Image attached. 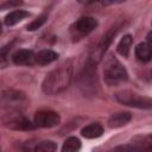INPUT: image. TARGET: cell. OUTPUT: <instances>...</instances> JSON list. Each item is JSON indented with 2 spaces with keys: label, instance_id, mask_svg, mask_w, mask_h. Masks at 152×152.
I'll return each instance as SVG.
<instances>
[{
  "label": "cell",
  "instance_id": "obj_16",
  "mask_svg": "<svg viewBox=\"0 0 152 152\" xmlns=\"http://www.w3.org/2000/svg\"><path fill=\"white\" fill-rule=\"evenodd\" d=\"M80 148H81V141L76 137L68 138L62 146L63 152H74V151H78Z\"/></svg>",
  "mask_w": 152,
  "mask_h": 152
},
{
  "label": "cell",
  "instance_id": "obj_3",
  "mask_svg": "<svg viewBox=\"0 0 152 152\" xmlns=\"http://www.w3.org/2000/svg\"><path fill=\"white\" fill-rule=\"evenodd\" d=\"M115 99L121 104L139 109H152V99L137 94L132 90H121L115 94Z\"/></svg>",
  "mask_w": 152,
  "mask_h": 152
},
{
  "label": "cell",
  "instance_id": "obj_17",
  "mask_svg": "<svg viewBox=\"0 0 152 152\" xmlns=\"http://www.w3.org/2000/svg\"><path fill=\"white\" fill-rule=\"evenodd\" d=\"M32 151H43V152H51V151H55L57 150V145L51 141V140H43V141H39V142H36L34 146L31 147Z\"/></svg>",
  "mask_w": 152,
  "mask_h": 152
},
{
  "label": "cell",
  "instance_id": "obj_20",
  "mask_svg": "<svg viewBox=\"0 0 152 152\" xmlns=\"http://www.w3.org/2000/svg\"><path fill=\"white\" fill-rule=\"evenodd\" d=\"M100 0H78V2L83 4V5H91V4H95V2H99Z\"/></svg>",
  "mask_w": 152,
  "mask_h": 152
},
{
  "label": "cell",
  "instance_id": "obj_21",
  "mask_svg": "<svg viewBox=\"0 0 152 152\" xmlns=\"http://www.w3.org/2000/svg\"><path fill=\"white\" fill-rule=\"evenodd\" d=\"M146 38H147V43H148V44H150V46L152 48V32H150V33L147 34V37H146Z\"/></svg>",
  "mask_w": 152,
  "mask_h": 152
},
{
  "label": "cell",
  "instance_id": "obj_8",
  "mask_svg": "<svg viewBox=\"0 0 152 152\" xmlns=\"http://www.w3.org/2000/svg\"><path fill=\"white\" fill-rule=\"evenodd\" d=\"M61 122V116L53 110H39L34 115V125L43 128L55 127Z\"/></svg>",
  "mask_w": 152,
  "mask_h": 152
},
{
  "label": "cell",
  "instance_id": "obj_19",
  "mask_svg": "<svg viewBox=\"0 0 152 152\" xmlns=\"http://www.w3.org/2000/svg\"><path fill=\"white\" fill-rule=\"evenodd\" d=\"M46 19H48V17H46L45 14L39 15L38 18H36L32 23H30V24L27 25L26 30H27V31H36L37 28H39V27H42V26L44 25V23L46 21Z\"/></svg>",
  "mask_w": 152,
  "mask_h": 152
},
{
  "label": "cell",
  "instance_id": "obj_9",
  "mask_svg": "<svg viewBox=\"0 0 152 152\" xmlns=\"http://www.w3.org/2000/svg\"><path fill=\"white\" fill-rule=\"evenodd\" d=\"M132 119V114L129 112H119L114 113L108 119V126L110 128H119L127 125Z\"/></svg>",
  "mask_w": 152,
  "mask_h": 152
},
{
  "label": "cell",
  "instance_id": "obj_4",
  "mask_svg": "<svg viewBox=\"0 0 152 152\" xmlns=\"http://www.w3.org/2000/svg\"><path fill=\"white\" fill-rule=\"evenodd\" d=\"M119 28H120V26H119V25H115V26L110 27L109 31H107V33L102 37V39L97 43V45L90 51L89 57H88V62H89V63L96 65V64L102 59V57H103V55L106 53L108 46H109L110 43L113 42V38L116 36Z\"/></svg>",
  "mask_w": 152,
  "mask_h": 152
},
{
  "label": "cell",
  "instance_id": "obj_2",
  "mask_svg": "<svg viewBox=\"0 0 152 152\" xmlns=\"http://www.w3.org/2000/svg\"><path fill=\"white\" fill-rule=\"evenodd\" d=\"M103 78L108 86H119L128 80V74L116 57L109 56L103 66Z\"/></svg>",
  "mask_w": 152,
  "mask_h": 152
},
{
  "label": "cell",
  "instance_id": "obj_12",
  "mask_svg": "<svg viewBox=\"0 0 152 152\" xmlns=\"http://www.w3.org/2000/svg\"><path fill=\"white\" fill-rule=\"evenodd\" d=\"M58 58V53L50 50V49H45V50H42L39 51L37 55H36V63L39 64V65H46V64H50L52 63L53 61H56Z\"/></svg>",
  "mask_w": 152,
  "mask_h": 152
},
{
  "label": "cell",
  "instance_id": "obj_7",
  "mask_svg": "<svg viewBox=\"0 0 152 152\" xmlns=\"http://www.w3.org/2000/svg\"><path fill=\"white\" fill-rule=\"evenodd\" d=\"M4 125L15 131H31L34 128V125L18 112L8 114L6 118H4Z\"/></svg>",
  "mask_w": 152,
  "mask_h": 152
},
{
  "label": "cell",
  "instance_id": "obj_6",
  "mask_svg": "<svg viewBox=\"0 0 152 152\" xmlns=\"http://www.w3.org/2000/svg\"><path fill=\"white\" fill-rule=\"evenodd\" d=\"M97 26V20L93 17H82L71 26V33L74 37H83L93 32Z\"/></svg>",
  "mask_w": 152,
  "mask_h": 152
},
{
  "label": "cell",
  "instance_id": "obj_10",
  "mask_svg": "<svg viewBox=\"0 0 152 152\" xmlns=\"http://www.w3.org/2000/svg\"><path fill=\"white\" fill-rule=\"evenodd\" d=\"M36 56L33 55V52L31 50H18L12 55V61L13 63L18 64V65H27V64H32V62L34 61Z\"/></svg>",
  "mask_w": 152,
  "mask_h": 152
},
{
  "label": "cell",
  "instance_id": "obj_11",
  "mask_svg": "<svg viewBox=\"0 0 152 152\" xmlns=\"http://www.w3.org/2000/svg\"><path fill=\"white\" fill-rule=\"evenodd\" d=\"M103 133V127L102 125H100L99 122H93V124H89L87 125L86 127L82 128L81 131V134L82 137L87 138V139H95V138H99L101 137Z\"/></svg>",
  "mask_w": 152,
  "mask_h": 152
},
{
  "label": "cell",
  "instance_id": "obj_13",
  "mask_svg": "<svg viewBox=\"0 0 152 152\" xmlns=\"http://www.w3.org/2000/svg\"><path fill=\"white\" fill-rule=\"evenodd\" d=\"M135 56L141 62H148L152 59V48L148 43H140L135 46Z\"/></svg>",
  "mask_w": 152,
  "mask_h": 152
},
{
  "label": "cell",
  "instance_id": "obj_15",
  "mask_svg": "<svg viewBox=\"0 0 152 152\" xmlns=\"http://www.w3.org/2000/svg\"><path fill=\"white\" fill-rule=\"evenodd\" d=\"M132 43H133V38H132V36H131V34H125V36L121 38V40L119 42L118 46H116L118 52H119L121 56L127 57L128 53H129Z\"/></svg>",
  "mask_w": 152,
  "mask_h": 152
},
{
  "label": "cell",
  "instance_id": "obj_18",
  "mask_svg": "<svg viewBox=\"0 0 152 152\" xmlns=\"http://www.w3.org/2000/svg\"><path fill=\"white\" fill-rule=\"evenodd\" d=\"M138 148V151L140 150H146V151H152V134L151 135H146L144 138H141L138 142L134 144Z\"/></svg>",
  "mask_w": 152,
  "mask_h": 152
},
{
  "label": "cell",
  "instance_id": "obj_5",
  "mask_svg": "<svg viewBox=\"0 0 152 152\" xmlns=\"http://www.w3.org/2000/svg\"><path fill=\"white\" fill-rule=\"evenodd\" d=\"M27 104V97L24 93L18 90H4L1 93V106L8 110L20 112Z\"/></svg>",
  "mask_w": 152,
  "mask_h": 152
},
{
  "label": "cell",
  "instance_id": "obj_14",
  "mask_svg": "<svg viewBox=\"0 0 152 152\" xmlns=\"http://www.w3.org/2000/svg\"><path fill=\"white\" fill-rule=\"evenodd\" d=\"M30 17V13L24 11V10H17L13 12H10L6 17H5V24L7 26H13L15 24H18L19 21H21L23 19Z\"/></svg>",
  "mask_w": 152,
  "mask_h": 152
},
{
  "label": "cell",
  "instance_id": "obj_1",
  "mask_svg": "<svg viewBox=\"0 0 152 152\" xmlns=\"http://www.w3.org/2000/svg\"><path fill=\"white\" fill-rule=\"evenodd\" d=\"M71 78L72 63L71 61H68L45 76L42 83V89L46 95H57L69 87Z\"/></svg>",
  "mask_w": 152,
  "mask_h": 152
}]
</instances>
